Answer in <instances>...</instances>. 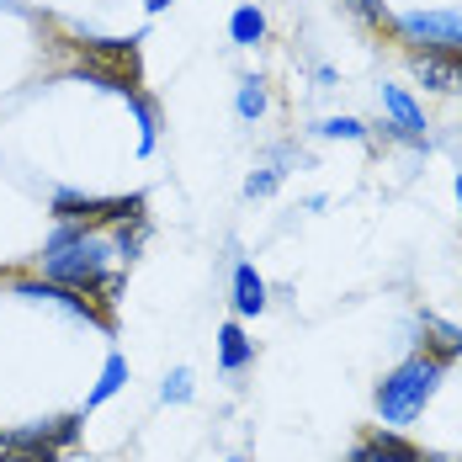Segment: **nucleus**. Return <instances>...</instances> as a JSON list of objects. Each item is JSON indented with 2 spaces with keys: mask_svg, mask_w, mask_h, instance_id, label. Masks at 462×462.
<instances>
[{
  "mask_svg": "<svg viewBox=\"0 0 462 462\" xmlns=\"http://www.w3.org/2000/svg\"><path fill=\"white\" fill-rule=\"evenodd\" d=\"M441 372H447V362L430 356V351H420V356H410L404 367H393L383 383H377V415L388 420V425H410V420L430 404Z\"/></svg>",
  "mask_w": 462,
  "mask_h": 462,
  "instance_id": "obj_1",
  "label": "nucleus"
},
{
  "mask_svg": "<svg viewBox=\"0 0 462 462\" xmlns=\"http://www.w3.org/2000/svg\"><path fill=\"white\" fill-rule=\"evenodd\" d=\"M106 255H112L106 239L86 234L80 224H69V229L53 234V245H48V255H43V272L53 282H64V287H101Z\"/></svg>",
  "mask_w": 462,
  "mask_h": 462,
  "instance_id": "obj_2",
  "label": "nucleus"
},
{
  "mask_svg": "<svg viewBox=\"0 0 462 462\" xmlns=\"http://www.w3.org/2000/svg\"><path fill=\"white\" fill-rule=\"evenodd\" d=\"M80 69H86V75H96L101 86L123 91V96L139 91V48H134V43L86 38V43H80Z\"/></svg>",
  "mask_w": 462,
  "mask_h": 462,
  "instance_id": "obj_3",
  "label": "nucleus"
},
{
  "mask_svg": "<svg viewBox=\"0 0 462 462\" xmlns=\"http://www.w3.org/2000/svg\"><path fill=\"white\" fill-rule=\"evenodd\" d=\"M139 213H143V197H112V202L69 197V191H59V197H53V218L80 224V229H91V224H128V218H139Z\"/></svg>",
  "mask_w": 462,
  "mask_h": 462,
  "instance_id": "obj_4",
  "label": "nucleus"
},
{
  "mask_svg": "<svg viewBox=\"0 0 462 462\" xmlns=\"http://www.w3.org/2000/svg\"><path fill=\"white\" fill-rule=\"evenodd\" d=\"M404 38L436 48V53H462V16H452V11H415V16H404Z\"/></svg>",
  "mask_w": 462,
  "mask_h": 462,
  "instance_id": "obj_5",
  "label": "nucleus"
},
{
  "mask_svg": "<svg viewBox=\"0 0 462 462\" xmlns=\"http://www.w3.org/2000/svg\"><path fill=\"white\" fill-rule=\"evenodd\" d=\"M415 75L430 86V91H457V86H462V59H457V53L420 48V53H415Z\"/></svg>",
  "mask_w": 462,
  "mask_h": 462,
  "instance_id": "obj_6",
  "label": "nucleus"
},
{
  "mask_svg": "<svg viewBox=\"0 0 462 462\" xmlns=\"http://www.w3.org/2000/svg\"><path fill=\"white\" fill-rule=\"evenodd\" d=\"M383 106H388V117H393L399 139H410V143L425 139V117H420V106H415L404 91H399V86H388V91H383Z\"/></svg>",
  "mask_w": 462,
  "mask_h": 462,
  "instance_id": "obj_7",
  "label": "nucleus"
},
{
  "mask_svg": "<svg viewBox=\"0 0 462 462\" xmlns=\"http://www.w3.org/2000/svg\"><path fill=\"white\" fill-rule=\"evenodd\" d=\"M367 452L377 462H425V452H420L415 441H404V436H393V430H372Z\"/></svg>",
  "mask_w": 462,
  "mask_h": 462,
  "instance_id": "obj_8",
  "label": "nucleus"
},
{
  "mask_svg": "<svg viewBox=\"0 0 462 462\" xmlns=\"http://www.w3.org/2000/svg\"><path fill=\"white\" fill-rule=\"evenodd\" d=\"M234 309L239 314H261L266 309V282L255 277V266H239L234 272Z\"/></svg>",
  "mask_w": 462,
  "mask_h": 462,
  "instance_id": "obj_9",
  "label": "nucleus"
},
{
  "mask_svg": "<svg viewBox=\"0 0 462 462\" xmlns=\"http://www.w3.org/2000/svg\"><path fill=\"white\" fill-rule=\"evenodd\" d=\"M218 351H224V372H245L250 367V356H255L239 324H224V329H218Z\"/></svg>",
  "mask_w": 462,
  "mask_h": 462,
  "instance_id": "obj_10",
  "label": "nucleus"
},
{
  "mask_svg": "<svg viewBox=\"0 0 462 462\" xmlns=\"http://www.w3.org/2000/svg\"><path fill=\"white\" fill-rule=\"evenodd\" d=\"M261 38H266V16H261L255 5H239V11H234V43L255 48Z\"/></svg>",
  "mask_w": 462,
  "mask_h": 462,
  "instance_id": "obj_11",
  "label": "nucleus"
},
{
  "mask_svg": "<svg viewBox=\"0 0 462 462\" xmlns=\"http://www.w3.org/2000/svg\"><path fill=\"white\" fill-rule=\"evenodd\" d=\"M425 329L436 335V340H430V356H441V362L462 356V329H452V324H441V319H425Z\"/></svg>",
  "mask_w": 462,
  "mask_h": 462,
  "instance_id": "obj_12",
  "label": "nucleus"
},
{
  "mask_svg": "<svg viewBox=\"0 0 462 462\" xmlns=\"http://www.w3.org/2000/svg\"><path fill=\"white\" fill-rule=\"evenodd\" d=\"M123 377H128V362L123 356H106V367H101V383H96V393L86 404H101V399H112L117 388H123Z\"/></svg>",
  "mask_w": 462,
  "mask_h": 462,
  "instance_id": "obj_13",
  "label": "nucleus"
},
{
  "mask_svg": "<svg viewBox=\"0 0 462 462\" xmlns=\"http://www.w3.org/2000/svg\"><path fill=\"white\" fill-rule=\"evenodd\" d=\"M0 462H59L53 447H32V441H16L11 452H0Z\"/></svg>",
  "mask_w": 462,
  "mask_h": 462,
  "instance_id": "obj_14",
  "label": "nucleus"
},
{
  "mask_svg": "<svg viewBox=\"0 0 462 462\" xmlns=\"http://www.w3.org/2000/svg\"><path fill=\"white\" fill-rule=\"evenodd\" d=\"M266 112V91H261V80H245L239 86V117H261Z\"/></svg>",
  "mask_w": 462,
  "mask_h": 462,
  "instance_id": "obj_15",
  "label": "nucleus"
},
{
  "mask_svg": "<svg viewBox=\"0 0 462 462\" xmlns=\"http://www.w3.org/2000/svg\"><path fill=\"white\" fill-rule=\"evenodd\" d=\"M191 399V372H171V383H165V404H186Z\"/></svg>",
  "mask_w": 462,
  "mask_h": 462,
  "instance_id": "obj_16",
  "label": "nucleus"
},
{
  "mask_svg": "<svg viewBox=\"0 0 462 462\" xmlns=\"http://www.w3.org/2000/svg\"><path fill=\"white\" fill-rule=\"evenodd\" d=\"M324 134L329 139H362V123L356 117H335V123H324Z\"/></svg>",
  "mask_w": 462,
  "mask_h": 462,
  "instance_id": "obj_17",
  "label": "nucleus"
},
{
  "mask_svg": "<svg viewBox=\"0 0 462 462\" xmlns=\"http://www.w3.org/2000/svg\"><path fill=\"white\" fill-rule=\"evenodd\" d=\"M351 5H356V11L367 16L372 27H388V5H383V0H351Z\"/></svg>",
  "mask_w": 462,
  "mask_h": 462,
  "instance_id": "obj_18",
  "label": "nucleus"
},
{
  "mask_svg": "<svg viewBox=\"0 0 462 462\" xmlns=\"http://www.w3.org/2000/svg\"><path fill=\"white\" fill-rule=\"evenodd\" d=\"M277 181H282L277 171H266V176H250V197H255V191H272Z\"/></svg>",
  "mask_w": 462,
  "mask_h": 462,
  "instance_id": "obj_19",
  "label": "nucleus"
},
{
  "mask_svg": "<svg viewBox=\"0 0 462 462\" xmlns=\"http://www.w3.org/2000/svg\"><path fill=\"white\" fill-rule=\"evenodd\" d=\"M346 462H377V457H372V452H367V441H362V447H356V452H351Z\"/></svg>",
  "mask_w": 462,
  "mask_h": 462,
  "instance_id": "obj_20",
  "label": "nucleus"
},
{
  "mask_svg": "<svg viewBox=\"0 0 462 462\" xmlns=\"http://www.w3.org/2000/svg\"><path fill=\"white\" fill-rule=\"evenodd\" d=\"M165 5H171V0H149V11H165Z\"/></svg>",
  "mask_w": 462,
  "mask_h": 462,
  "instance_id": "obj_21",
  "label": "nucleus"
},
{
  "mask_svg": "<svg viewBox=\"0 0 462 462\" xmlns=\"http://www.w3.org/2000/svg\"><path fill=\"white\" fill-rule=\"evenodd\" d=\"M457 197H462V176H457Z\"/></svg>",
  "mask_w": 462,
  "mask_h": 462,
  "instance_id": "obj_22",
  "label": "nucleus"
}]
</instances>
